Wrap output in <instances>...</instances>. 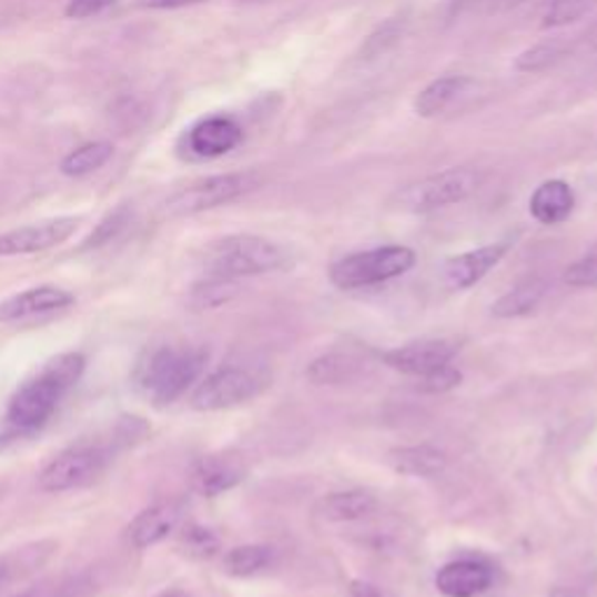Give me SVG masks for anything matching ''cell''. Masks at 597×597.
I'll return each mask as SVG.
<instances>
[{"mask_svg":"<svg viewBox=\"0 0 597 597\" xmlns=\"http://www.w3.org/2000/svg\"><path fill=\"white\" fill-rule=\"evenodd\" d=\"M82 353H63L50 360L42 370L19 385L8 404V421L19 429H38L48 423L63 395L71 389L84 372Z\"/></svg>","mask_w":597,"mask_h":597,"instance_id":"6da1fadb","label":"cell"},{"mask_svg":"<svg viewBox=\"0 0 597 597\" xmlns=\"http://www.w3.org/2000/svg\"><path fill=\"white\" fill-rule=\"evenodd\" d=\"M209 353L199 348L162 346L135 364L133 381L150 402L166 406L180 399L201 376Z\"/></svg>","mask_w":597,"mask_h":597,"instance_id":"7a4b0ae2","label":"cell"},{"mask_svg":"<svg viewBox=\"0 0 597 597\" xmlns=\"http://www.w3.org/2000/svg\"><path fill=\"white\" fill-rule=\"evenodd\" d=\"M290 264V255L283 245L255 234L226 236L203 250V269L211 279L239 281L250 275L281 271Z\"/></svg>","mask_w":597,"mask_h":597,"instance_id":"3957f363","label":"cell"},{"mask_svg":"<svg viewBox=\"0 0 597 597\" xmlns=\"http://www.w3.org/2000/svg\"><path fill=\"white\" fill-rule=\"evenodd\" d=\"M484 171L474 166H455L439 173L413 180L393 196V203L404 213H432L463 203L484 185Z\"/></svg>","mask_w":597,"mask_h":597,"instance_id":"277c9868","label":"cell"},{"mask_svg":"<svg viewBox=\"0 0 597 597\" xmlns=\"http://www.w3.org/2000/svg\"><path fill=\"white\" fill-rule=\"evenodd\" d=\"M413 266H416V252L411 247L385 245L338 260L330 271V279L338 290H360L399 279Z\"/></svg>","mask_w":597,"mask_h":597,"instance_id":"5b68a950","label":"cell"},{"mask_svg":"<svg viewBox=\"0 0 597 597\" xmlns=\"http://www.w3.org/2000/svg\"><path fill=\"white\" fill-rule=\"evenodd\" d=\"M260 188L257 173H222L203 178L199 182H192L190 188L175 192L166 199L164 211L171 217H185L196 215L203 211L220 209L224 203H232L247 192Z\"/></svg>","mask_w":597,"mask_h":597,"instance_id":"8992f818","label":"cell"},{"mask_svg":"<svg viewBox=\"0 0 597 597\" xmlns=\"http://www.w3.org/2000/svg\"><path fill=\"white\" fill-rule=\"evenodd\" d=\"M108 451L94 444H78L61 451L54 461L38 476V486L44 493H68L78 490L103 474L108 465Z\"/></svg>","mask_w":597,"mask_h":597,"instance_id":"52a82bcc","label":"cell"},{"mask_svg":"<svg viewBox=\"0 0 597 597\" xmlns=\"http://www.w3.org/2000/svg\"><path fill=\"white\" fill-rule=\"evenodd\" d=\"M264 378L245 366H222L205 376L192 395L196 411H224L255 399L264 389Z\"/></svg>","mask_w":597,"mask_h":597,"instance_id":"ba28073f","label":"cell"},{"mask_svg":"<svg viewBox=\"0 0 597 597\" xmlns=\"http://www.w3.org/2000/svg\"><path fill=\"white\" fill-rule=\"evenodd\" d=\"M78 217H57L12 229V232L0 234V257L33 255V252L57 247L71 239L78 232Z\"/></svg>","mask_w":597,"mask_h":597,"instance_id":"9c48e42d","label":"cell"},{"mask_svg":"<svg viewBox=\"0 0 597 597\" xmlns=\"http://www.w3.org/2000/svg\"><path fill=\"white\" fill-rule=\"evenodd\" d=\"M461 351L457 341L451 338H423L416 343H406L402 348L381 353V360L389 370L402 372L406 376L423 378L429 372L439 370V366L451 364L455 353Z\"/></svg>","mask_w":597,"mask_h":597,"instance_id":"30bf717a","label":"cell"},{"mask_svg":"<svg viewBox=\"0 0 597 597\" xmlns=\"http://www.w3.org/2000/svg\"><path fill=\"white\" fill-rule=\"evenodd\" d=\"M75 302V296L57 285H40L27 292H19L0 302V323H21L38 315L57 313Z\"/></svg>","mask_w":597,"mask_h":597,"instance_id":"8fae6325","label":"cell"},{"mask_svg":"<svg viewBox=\"0 0 597 597\" xmlns=\"http://www.w3.org/2000/svg\"><path fill=\"white\" fill-rule=\"evenodd\" d=\"M478 91V82L469 75H444L432 80L425 89H421V94L413 101V110H416L418 118L432 120L446 114L455 105H461L469 97H474Z\"/></svg>","mask_w":597,"mask_h":597,"instance_id":"7c38bea8","label":"cell"},{"mask_svg":"<svg viewBox=\"0 0 597 597\" xmlns=\"http://www.w3.org/2000/svg\"><path fill=\"white\" fill-rule=\"evenodd\" d=\"M509 243H493L465 252V255L451 257L444 264V281L453 290H467L476 285L480 279H486L488 271L495 269L502 257L507 255Z\"/></svg>","mask_w":597,"mask_h":597,"instance_id":"4fadbf2b","label":"cell"},{"mask_svg":"<svg viewBox=\"0 0 597 597\" xmlns=\"http://www.w3.org/2000/svg\"><path fill=\"white\" fill-rule=\"evenodd\" d=\"M446 597H476L493 584V569L478 560H455L439 569L434 579Z\"/></svg>","mask_w":597,"mask_h":597,"instance_id":"5bb4252c","label":"cell"},{"mask_svg":"<svg viewBox=\"0 0 597 597\" xmlns=\"http://www.w3.org/2000/svg\"><path fill=\"white\" fill-rule=\"evenodd\" d=\"M243 131L232 118H209L190 131V150L196 156L215 159L239 148Z\"/></svg>","mask_w":597,"mask_h":597,"instance_id":"9a60e30c","label":"cell"},{"mask_svg":"<svg viewBox=\"0 0 597 597\" xmlns=\"http://www.w3.org/2000/svg\"><path fill=\"white\" fill-rule=\"evenodd\" d=\"M180 520V509L171 502H162V504H152V507L143 509L138 514L131 525H129V542L135 548H150L156 546L159 542H164Z\"/></svg>","mask_w":597,"mask_h":597,"instance_id":"2e32d148","label":"cell"},{"mask_svg":"<svg viewBox=\"0 0 597 597\" xmlns=\"http://www.w3.org/2000/svg\"><path fill=\"white\" fill-rule=\"evenodd\" d=\"M245 478V469L239 465L234 457L211 455L203 457L192 474L194 490L203 497H215L226 490H232Z\"/></svg>","mask_w":597,"mask_h":597,"instance_id":"e0dca14e","label":"cell"},{"mask_svg":"<svg viewBox=\"0 0 597 597\" xmlns=\"http://www.w3.org/2000/svg\"><path fill=\"white\" fill-rule=\"evenodd\" d=\"M574 205L577 196L565 180H546L530 196V215L539 224H560L571 215Z\"/></svg>","mask_w":597,"mask_h":597,"instance_id":"ac0fdd59","label":"cell"},{"mask_svg":"<svg viewBox=\"0 0 597 597\" xmlns=\"http://www.w3.org/2000/svg\"><path fill=\"white\" fill-rule=\"evenodd\" d=\"M389 465L402 476L413 478H436L448 467V457L444 451L434 446H406L389 453Z\"/></svg>","mask_w":597,"mask_h":597,"instance_id":"d6986e66","label":"cell"},{"mask_svg":"<svg viewBox=\"0 0 597 597\" xmlns=\"http://www.w3.org/2000/svg\"><path fill=\"white\" fill-rule=\"evenodd\" d=\"M378 509V499L366 490H343L320 499L317 512L330 523L364 520Z\"/></svg>","mask_w":597,"mask_h":597,"instance_id":"ffe728a7","label":"cell"},{"mask_svg":"<svg viewBox=\"0 0 597 597\" xmlns=\"http://www.w3.org/2000/svg\"><path fill=\"white\" fill-rule=\"evenodd\" d=\"M544 294H546V283L544 281H539V279L525 281V283L516 285L514 290H509L507 294H504L499 302H495L493 315L502 317V320L530 315L542 304Z\"/></svg>","mask_w":597,"mask_h":597,"instance_id":"44dd1931","label":"cell"},{"mask_svg":"<svg viewBox=\"0 0 597 597\" xmlns=\"http://www.w3.org/2000/svg\"><path fill=\"white\" fill-rule=\"evenodd\" d=\"M273 560V548L262 546V544H245L229 550L224 556V571L232 574V577H252L262 569H266Z\"/></svg>","mask_w":597,"mask_h":597,"instance_id":"7402d4cb","label":"cell"},{"mask_svg":"<svg viewBox=\"0 0 597 597\" xmlns=\"http://www.w3.org/2000/svg\"><path fill=\"white\" fill-rule=\"evenodd\" d=\"M406 27H408V19L406 14H395L385 19L383 24L376 27V31L370 33V38L364 40L362 44V59L364 61H372V59H378L387 52H393L397 44L402 42L404 33H406Z\"/></svg>","mask_w":597,"mask_h":597,"instance_id":"603a6c76","label":"cell"},{"mask_svg":"<svg viewBox=\"0 0 597 597\" xmlns=\"http://www.w3.org/2000/svg\"><path fill=\"white\" fill-rule=\"evenodd\" d=\"M360 362H355L351 355H341V353H330L317 357L308 364L306 376L315 385H338L346 383L357 374Z\"/></svg>","mask_w":597,"mask_h":597,"instance_id":"cb8c5ba5","label":"cell"},{"mask_svg":"<svg viewBox=\"0 0 597 597\" xmlns=\"http://www.w3.org/2000/svg\"><path fill=\"white\" fill-rule=\"evenodd\" d=\"M110 156H112L110 143H87L63 159L61 173L71 175V178L94 173L108 162Z\"/></svg>","mask_w":597,"mask_h":597,"instance_id":"d4e9b609","label":"cell"},{"mask_svg":"<svg viewBox=\"0 0 597 597\" xmlns=\"http://www.w3.org/2000/svg\"><path fill=\"white\" fill-rule=\"evenodd\" d=\"M565 57H569V52L560 42H539L535 48H527L525 52H520L514 65L520 73H544L548 68L558 65Z\"/></svg>","mask_w":597,"mask_h":597,"instance_id":"484cf974","label":"cell"},{"mask_svg":"<svg viewBox=\"0 0 597 597\" xmlns=\"http://www.w3.org/2000/svg\"><path fill=\"white\" fill-rule=\"evenodd\" d=\"M595 0H550L542 14V29H563L586 17Z\"/></svg>","mask_w":597,"mask_h":597,"instance_id":"4316f807","label":"cell"},{"mask_svg":"<svg viewBox=\"0 0 597 597\" xmlns=\"http://www.w3.org/2000/svg\"><path fill=\"white\" fill-rule=\"evenodd\" d=\"M129 220H131V211L127 209V205H120L118 211L108 213L101 220V224L94 229V232H91V236L82 243V250H97V247H103L105 243L114 241L124 232Z\"/></svg>","mask_w":597,"mask_h":597,"instance_id":"83f0119b","label":"cell"},{"mask_svg":"<svg viewBox=\"0 0 597 597\" xmlns=\"http://www.w3.org/2000/svg\"><path fill=\"white\" fill-rule=\"evenodd\" d=\"M236 294V281H224V279H211L194 287V306L196 308H217L226 304L229 298H234Z\"/></svg>","mask_w":597,"mask_h":597,"instance_id":"f1b7e54d","label":"cell"},{"mask_svg":"<svg viewBox=\"0 0 597 597\" xmlns=\"http://www.w3.org/2000/svg\"><path fill=\"white\" fill-rule=\"evenodd\" d=\"M182 548H185V554H190L192 558H211L217 554L220 542L215 537V533L205 530L201 525H192L182 535Z\"/></svg>","mask_w":597,"mask_h":597,"instance_id":"f546056e","label":"cell"},{"mask_svg":"<svg viewBox=\"0 0 597 597\" xmlns=\"http://www.w3.org/2000/svg\"><path fill=\"white\" fill-rule=\"evenodd\" d=\"M565 283L569 287H597V250L567 266Z\"/></svg>","mask_w":597,"mask_h":597,"instance_id":"4dcf8cb0","label":"cell"},{"mask_svg":"<svg viewBox=\"0 0 597 597\" xmlns=\"http://www.w3.org/2000/svg\"><path fill=\"white\" fill-rule=\"evenodd\" d=\"M461 381H463V374L453 370L451 364H446V366H439V370L429 372L427 376H423L418 389H423V393H429V395H442V393H448V389L461 385Z\"/></svg>","mask_w":597,"mask_h":597,"instance_id":"1f68e13d","label":"cell"},{"mask_svg":"<svg viewBox=\"0 0 597 597\" xmlns=\"http://www.w3.org/2000/svg\"><path fill=\"white\" fill-rule=\"evenodd\" d=\"M114 3H118V0H71V3H68V8H65V17L87 19V17H94L103 10H108Z\"/></svg>","mask_w":597,"mask_h":597,"instance_id":"d6a6232c","label":"cell"},{"mask_svg":"<svg viewBox=\"0 0 597 597\" xmlns=\"http://www.w3.org/2000/svg\"><path fill=\"white\" fill-rule=\"evenodd\" d=\"M203 0H148V8L156 10H173V8H188V6H199Z\"/></svg>","mask_w":597,"mask_h":597,"instance_id":"836d02e7","label":"cell"},{"mask_svg":"<svg viewBox=\"0 0 597 597\" xmlns=\"http://www.w3.org/2000/svg\"><path fill=\"white\" fill-rule=\"evenodd\" d=\"M348 597H383V593H381L376 586H372V584H366V581H355V584L351 586Z\"/></svg>","mask_w":597,"mask_h":597,"instance_id":"e575fe53","label":"cell"},{"mask_svg":"<svg viewBox=\"0 0 597 597\" xmlns=\"http://www.w3.org/2000/svg\"><path fill=\"white\" fill-rule=\"evenodd\" d=\"M586 44H588V48H590L593 52H597V24H593V27L586 31Z\"/></svg>","mask_w":597,"mask_h":597,"instance_id":"d590c367","label":"cell"},{"mask_svg":"<svg viewBox=\"0 0 597 597\" xmlns=\"http://www.w3.org/2000/svg\"><path fill=\"white\" fill-rule=\"evenodd\" d=\"M156 597H190L188 593H182V590H166L162 595H156Z\"/></svg>","mask_w":597,"mask_h":597,"instance_id":"8d00e7d4","label":"cell"},{"mask_svg":"<svg viewBox=\"0 0 597 597\" xmlns=\"http://www.w3.org/2000/svg\"><path fill=\"white\" fill-rule=\"evenodd\" d=\"M3 574H6V569H3V567H0V581H3Z\"/></svg>","mask_w":597,"mask_h":597,"instance_id":"74e56055","label":"cell"},{"mask_svg":"<svg viewBox=\"0 0 597 597\" xmlns=\"http://www.w3.org/2000/svg\"><path fill=\"white\" fill-rule=\"evenodd\" d=\"M19 597H40V595H19Z\"/></svg>","mask_w":597,"mask_h":597,"instance_id":"f35d334b","label":"cell"}]
</instances>
